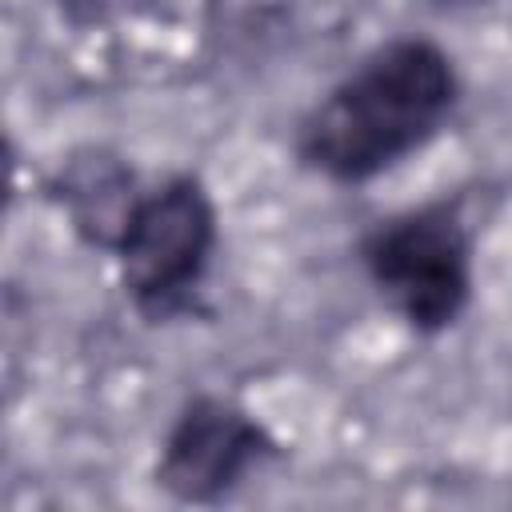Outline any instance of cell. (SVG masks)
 Here are the masks:
<instances>
[{"instance_id":"1","label":"cell","mask_w":512,"mask_h":512,"mask_svg":"<svg viewBox=\"0 0 512 512\" xmlns=\"http://www.w3.org/2000/svg\"><path fill=\"white\" fill-rule=\"evenodd\" d=\"M456 104L452 56L424 36H396L308 108L296 128V156L332 184H364L428 148Z\"/></svg>"},{"instance_id":"2","label":"cell","mask_w":512,"mask_h":512,"mask_svg":"<svg viewBox=\"0 0 512 512\" xmlns=\"http://www.w3.org/2000/svg\"><path fill=\"white\" fill-rule=\"evenodd\" d=\"M360 264L388 308L420 336L448 332L472 300V236L448 200L380 220L360 244Z\"/></svg>"},{"instance_id":"3","label":"cell","mask_w":512,"mask_h":512,"mask_svg":"<svg viewBox=\"0 0 512 512\" xmlns=\"http://www.w3.org/2000/svg\"><path fill=\"white\" fill-rule=\"evenodd\" d=\"M216 240V204L196 176H168L140 192L112 248L124 296L148 320L188 312L208 276Z\"/></svg>"},{"instance_id":"4","label":"cell","mask_w":512,"mask_h":512,"mask_svg":"<svg viewBox=\"0 0 512 512\" xmlns=\"http://www.w3.org/2000/svg\"><path fill=\"white\" fill-rule=\"evenodd\" d=\"M276 452V436L244 404L200 392L172 416L152 480L180 504H220Z\"/></svg>"},{"instance_id":"5","label":"cell","mask_w":512,"mask_h":512,"mask_svg":"<svg viewBox=\"0 0 512 512\" xmlns=\"http://www.w3.org/2000/svg\"><path fill=\"white\" fill-rule=\"evenodd\" d=\"M52 196L80 232V240L108 252L116 248L124 220L140 200L132 168L104 148H84L72 160H64V168L52 180Z\"/></svg>"},{"instance_id":"6","label":"cell","mask_w":512,"mask_h":512,"mask_svg":"<svg viewBox=\"0 0 512 512\" xmlns=\"http://www.w3.org/2000/svg\"><path fill=\"white\" fill-rule=\"evenodd\" d=\"M56 4L72 24H96V20L112 16L116 8H124L128 0H56Z\"/></svg>"},{"instance_id":"7","label":"cell","mask_w":512,"mask_h":512,"mask_svg":"<svg viewBox=\"0 0 512 512\" xmlns=\"http://www.w3.org/2000/svg\"><path fill=\"white\" fill-rule=\"evenodd\" d=\"M432 8H448V12H460V8H480L488 0H428Z\"/></svg>"}]
</instances>
